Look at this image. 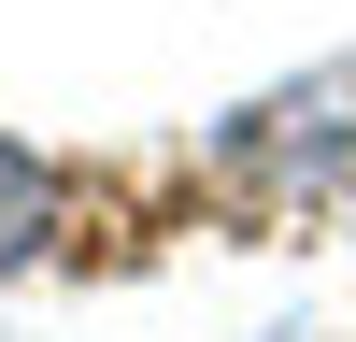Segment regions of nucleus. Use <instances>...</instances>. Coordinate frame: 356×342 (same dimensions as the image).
<instances>
[{
  "instance_id": "f257e3e1",
  "label": "nucleus",
  "mask_w": 356,
  "mask_h": 342,
  "mask_svg": "<svg viewBox=\"0 0 356 342\" xmlns=\"http://www.w3.org/2000/svg\"><path fill=\"white\" fill-rule=\"evenodd\" d=\"M43 243H57V171L29 142H0V271H29Z\"/></svg>"
}]
</instances>
